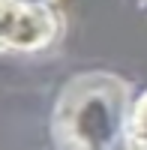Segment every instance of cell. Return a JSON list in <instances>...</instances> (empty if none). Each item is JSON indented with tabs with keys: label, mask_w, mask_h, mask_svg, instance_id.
Wrapping results in <instances>:
<instances>
[{
	"label": "cell",
	"mask_w": 147,
	"mask_h": 150,
	"mask_svg": "<svg viewBox=\"0 0 147 150\" xmlns=\"http://www.w3.org/2000/svg\"><path fill=\"white\" fill-rule=\"evenodd\" d=\"M132 147H135V144H132ZM135 150H147V147H135Z\"/></svg>",
	"instance_id": "5"
},
{
	"label": "cell",
	"mask_w": 147,
	"mask_h": 150,
	"mask_svg": "<svg viewBox=\"0 0 147 150\" xmlns=\"http://www.w3.org/2000/svg\"><path fill=\"white\" fill-rule=\"evenodd\" d=\"M126 84L111 75H81L57 102L54 138L60 150H135L129 135Z\"/></svg>",
	"instance_id": "1"
},
{
	"label": "cell",
	"mask_w": 147,
	"mask_h": 150,
	"mask_svg": "<svg viewBox=\"0 0 147 150\" xmlns=\"http://www.w3.org/2000/svg\"><path fill=\"white\" fill-rule=\"evenodd\" d=\"M129 135H132V144L135 147H147V93L135 102V108H132Z\"/></svg>",
	"instance_id": "4"
},
{
	"label": "cell",
	"mask_w": 147,
	"mask_h": 150,
	"mask_svg": "<svg viewBox=\"0 0 147 150\" xmlns=\"http://www.w3.org/2000/svg\"><path fill=\"white\" fill-rule=\"evenodd\" d=\"M21 6H24L21 0H0V51L12 48V36H15Z\"/></svg>",
	"instance_id": "3"
},
{
	"label": "cell",
	"mask_w": 147,
	"mask_h": 150,
	"mask_svg": "<svg viewBox=\"0 0 147 150\" xmlns=\"http://www.w3.org/2000/svg\"><path fill=\"white\" fill-rule=\"evenodd\" d=\"M57 33V18L51 15V9H45L39 3H24L21 15L15 24V36H12V51H36L45 48Z\"/></svg>",
	"instance_id": "2"
}]
</instances>
